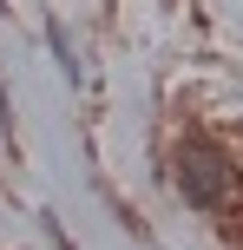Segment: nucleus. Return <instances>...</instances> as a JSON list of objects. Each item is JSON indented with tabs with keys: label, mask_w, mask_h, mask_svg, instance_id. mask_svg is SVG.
I'll return each mask as SVG.
<instances>
[{
	"label": "nucleus",
	"mask_w": 243,
	"mask_h": 250,
	"mask_svg": "<svg viewBox=\"0 0 243 250\" xmlns=\"http://www.w3.org/2000/svg\"><path fill=\"white\" fill-rule=\"evenodd\" d=\"M178 185H184V198L204 204V211H224V204L237 198L230 158H224V151H210V145H184V151H178Z\"/></svg>",
	"instance_id": "obj_1"
}]
</instances>
